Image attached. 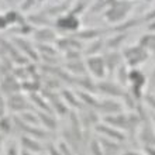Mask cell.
Returning a JSON list of instances; mask_svg holds the SVG:
<instances>
[{
	"instance_id": "1",
	"label": "cell",
	"mask_w": 155,
	"mask_h": 155,
	"mask_svg": "<svg viewBox=\"0 0 155 155\" xmlns=\"http://www.w3.org/2000/svg\"><path fill=\"white\" fill-rule=\"evenodd\" d=\"M96 92H100V93H104L107 96H111V97H120L124 100V104H127V107L130 110H135V106H137V100L133 97V94L128 93L124 86H121L120 83H116V82H110V81H102L96 85Z\"/></svg>"
},
{
	"instance_id": "2",
	"label": "cell",
	"mask_w": 155,
	"mask_h": 155,
	"mask_svg": "<svg viewBox=\"0 0 155 155\" xmlns=\"http://www.w3.org/2000/svg\"><path fill=\"white\" fill-rule=\"evenodd\" d=\"M134 3L131 0H114L109 7L104 8L103 17L107 23L110 24H117L127 17V14L133 10Z\"/></svg>"
},
{
	"instance_id": "3",
	"label": "cell",
	"mask_w": 155,
	"mask_h": 155,
	"mask_svg": "<svg viewBox=\"0 0 155 155\" xmlns=\"http://www.w3.org/2000/svg\"><path fill=\"white\" fill-rule=\"evenodd\" d=\"M121 55L126 61V65L130 68H137L145 61H148V58H150V52L140 44L126 47L123 49Z\"/></svg>"
},
{
	"instance_id": "4",
	"label": "cell",
	"mask_w": 155,
	"mask_h": 155,
	"mask_svg": "<svg viewBox=\"0 0 155 155\" xmlns=\"http://www.w3.org/2000/svg\"><path fill=\"white\" fill-rule=\"evenodd\" d=\"M128 83L131 86L133 97L137 102L144 99V89L147 86V78L138 68H133L131 71H128Z\"/></svg>"
},
{
	"instance_id": "5",
	"label": "cell",
	"mask_w": 155,
	"mask_h": 155,
	"mask_svg": "<svg viewBox=\"0 0 155 155\" xmlns=\"http://www.w3.org/2000/svg\"><path fill=\"white\" fill-rule=\"evenodd\" d=\"M86 68L89 71L92 76L97 78V79H104L107 74V69H106V64H104V58L100 57L99 54L96 55H89L86 58Z\"/></svg>"
},
{
	"instance_id": "6",
	"label": "cell",
	"mask_w": 155,
	"mask_h": 155,
	"mask_svg": "<svg viewBox=\"0 0 155 155\" xmlns=\"http://www.w3.org/2000/svg\"><path fill=\"white\" fill-rule=\"evenodd\" d=\"M42 96H44L47 100H48V103L51 104V107H52V111L54 113H57L58 116H66L68 114V104L65 103V100L62 99V96H59V94H57L54 90L48 89V90H44L42 92Z\"/></svg>"
},
{
	"instance_id": "7",
	"label": "cell",
	"mask_w": 155,
	"mask_h": 155,
	"mask_svg": "<svg viewBox=\"0 0 155 155\" xmlns=\"http://www.w3.org/2000/svg\"><path fill=\"white\" fill-rule=\"evenodd\" d=\"M94 130L97 131L100 135H103V137H107V138H111V140H116V141H118V143H123L124 140L127 138V135L124 131L118 130V128H116V127L110 126V124H107V123L102 121V123H96L94 124Z\"/></svg>"
},
{
	"instance_id": "8",
	"label": "cell",
	"mask_w": 155,
	"mask_h": 155,
	"mask_svg": "<svg viewBox=\"0 0 155 155\" xmlns=\"http://www.w3.org/2000/svg\"><path fill=\"white\" fill-rule=\"evenodd\" d=\"M55 25L58 28L64 30V31H69V33H76L79 27H81V20L76 14L68 13V14H62V16L57 17L55 20Z\"/></svg>"
},
{
	"instance_id": "9",
	"label": "cell",
	"mask_w": 155,
	"mask_h": 155,
	"mask_svg": "<svg viewBox=\"0 0 155 155\" xmlns=\"http://www.w3.org/2000/svg\"><path fill=\"white\" fill-rule=\"evenodd\" d=\"M7 107L14 113H21L25 110H33V104H30L27 102V99L23 96L21 93L16 92L12 93L7 99Z\"/></svg>"
},
{
	"instance_id": "10",
	"label": "cell",
	"mask_w": 155,
	"mask_h": 155,
	"mask_svg": "<svg viewBox=\"0 0 155 155\" xmlns=\"http://www.w3.org/2000/svg\"><path fill=\"white\" fill-rule=\"evenodd\" d=\"M44 152V147L31 135L25 134L21 137V151L20 154H41Z\"/></svg>"
},
{
	"instance_id": "11",
	"label": "cell",
	"mask_w": 155,
	"mask_h": 155,
	"mask_svg": "<svg viewBox=\"0 0 155 155\" xmlns=\"http://www.w3.org/2000/svg\"><path fill=\"white\" fill-rule=\"evenodd\" d=\"M14 121H16L17 126L20 127V130H23L25 134L31 135V137H34V138L42 140V138H47V137H48L47 131L42 130L40 126H31V124H27V123L23 121L18 116H17V117H14Z\"/></svg>"
},
{
	"instance_id": "12",
	"label": "cell",
	"mask_w": 155,
	"mask_h": 155,
	"mask_svg": "<svg viewBox=\"0 0 155 155\" xmlns=\"http://www.w3.org/2000/svg\"><path fill=\"white\" fill-rule=\"evenodd\" d=\"M120 111H123V104L114 100V97L100 100V104L97 107V113H102L103 116L114 114V113H120Z\"/></svg>"
},
{
	"instance_id": "13",
	"label": "cell",
	"mask_w": 155,
	"mask_h": 155,
	"mask_svg": "<svg viewBox=\"0 0 155 155\" xmlns=\"http://www.w3.org/2000/svg\"><path fill=\"white\" fill-rule=\"evenodd\" d=\"M13 42L18 47L20 52H24L25 54V57H27V58L33 59V61H37L38 58H40L38 51L35 48H33V45H31V42H30V41L24 40V38H20V37H14V38H13Z\"/></svg>"
},
{
	"instance_id": "14",
	"label": "cell",
	"mask_w": 155,
	"mask_h": 155,
	"mask_svg": "<svg viewBox=\"0 0 155 155\" xmlns=\"http://www.w3.org/2000/svg\"><path fill=\"white\" fill-rule=\"evenodd\" d=\"M100 141V145H102V151L103 154H107V155H116V154H120L123 150L121 144L116 141V140H111V138H107V137H100L99 138Z\"/></svg>"
},
{
	"instance_id": "15",
	"label": "cell",
	"mask_w": 155,
	"mask_h": 155,
	"mask_svg": "<svg viewBox=\"0 0 155 155\" xmlns=\"http://www.w3.org/2000/svg\"><path fill=\"white\" fill-rule=\"evenodd\" d=\"M34 38L40 42V44H51L57 41V34L55 31L48 27H42L34 31Z\"/></svg>"
},
{
	"instance_id": "16",
	"label": "cell",
	"mask_w": 155,
	"mask_h": 155,
	"mask_svg": "<svg viewBox=\"0 0 155 155\" xmlns=\"http://www.w3.org/2000/svg\"><path fill=\"white\" fill-rule=\"evenodd\" d=\"M104 64H106L107 72H116L120 64H123V55L118 51H111L107 55H104Z\"/></svg>"
},
{
	"instance_id": "17",
	"label": "cell",
	"mask_w": 155,
	"mask_h": 155,
	"mask_svg": "<svg viewBox=\"0 0 155 155\" xmlns=\"http://www.w3.org/2000/svg\"><path fill=\"white\" fill-rule=\"evenodd\" d=\"M40 118V123L41 126H44L47 130H57L58 127V123H57V118L54 117V113H48V111H42V110H38L35 111Z\"/></svg>"
},
{
	"instance_id": "18",
	"label": "cell",
	"mask_w": 155,
	"mask_h": 155,
	"mask_svg": "<svg viewBox=\"0 0 155 155\" xmlns=\"http://www.w3.org/2000/svg\"><path fill=\"white\" fill-rule=\"evenodd\" d=\"M106 33V30H100V28H86V30H78L76 33H74L75 38L78 40H96V38H100V35Z\"/></svg>"
},
{
	"instance_id": "19",
	"label": "cell",
	"mask_w": 155,
	"mask_h": 155,
	"mask_svg": "<svg viewBox=\"0 0 155 155\" xmlns=\"http://www.w3.org/2000/svg\"><path fill=\"white\" fill-rule=\"evenodd\" d=\"M61 96H62V99L65 100V103L68 106L74 107V109H82V107H83V103H82V100L79 99V96H78L76 93H74L72 90L62 89Z\"/></svg>"
},
{
	"instance_id": "20",
	"label": "cell",
	"mask_w": 155,
	"mask_h": 155,
	"mask_svg": "<svg viewBox=\"0 0 155 155\" xmlns=\"http://www.w3.org/2000/svg\"><path fill=\"white\" fill-rule=\"evenodd\" d=\"M57 45H58V48L62 49V51H68V49H81L82 48L79 40L75 38L74 35L57 40Z\"/></svg>"
},
{
	"instance_id": "21",
	"label": "cell",
	"mask_w": 155,
	"mask_h": 155,
	"mask_svg": "<svg viewBox=\"0 0 155 155\" xmlns=\"http://www.w3.org/2000/svg\"><path fill=\"white\" fill-rule=\"evenodd\" d=\"M66 69H68V72H71V74H74V75H78V76H83V75H86V72H87L86 64L81 61V58L66 62Z\"/></svg>"
},
{
	"instance_id": "22",
	"label": "cell",
	"mask_w": 155,
	"mask_h": 155,
	"mask_svg": "<svg viewBox=\"0 0 155 155\" xmlns=\"http://www.w3.org/2000/svg\"><path fill=\"white\" fill-rule=\"evenodd\" d=\"M78 96H79V99L82 100V103H83V104H86L87 107L94 109V110L97 111V107H99V104H100V100H99L96 96H93V93L86 92V90H82V92H79V93H78Z\"/></svg>"
},
{
	"instance_id": "23",
	"label": "cell",
	"mask_w": 155,
	"mask_h": 155,
	"mask_svg": "<svg viewBox=\"0 0 155 155\" xmlns=\"http://www.w3.org/2000/svg\"><path fill=\"white\" fill-rule=\"evenodd\" d=\"M30 97H31L33 104H35V106L38 107V110L48 111V113H54L51 104L48 103V100H47V99H44V96H42V94H38L37 92H33V93L30 94Z\"/></svg>"
},
{
	"instance_id": "24",
	"label": "cell",
	"mask_w": 155,
	"mask_h": 155,
	"mask_svg": "<svg viewBox=\"0 0 155 155\" xmlns=\"http://www.w3.org/2000/svg\"><path fill=\"white\" fill-rule=\"evenodd\" d=\"M20 89H21V85L13 76H6L4 82L2 83V90L6 92V93H8V94L20 92Z\"/></svg>"
},
{
	"instance_id": "25",
	"label": "cell",
	"mask_w": 155,
	"mask_h": 155,
	"mask_svg": "<svg viewBox=\"0 0 155 155\" xmlns=\"http://www.w3.org/2000/svg\"><path fill=\"white\" fill-rule=\"evenodd\" d=\"M140 45H143L144 48L147 49L150 55H155V33H150V34H144L143 37L140 38Z\"/></svg>"
},
{
	"instance_id": "26",
	"label": "cell",
	"mask_w": 155,
	"mask_h": 155,
	"mask_svg": "<svg viewBox=\"0 0 155 155\" xmlns=\"http://www.w3.org/2000/svg\"><path fill=\"white\" fill-rule=\"evenodd\" d=\"M126 40H127V33L126 31H123V33L117 34V35H114V37H111L110 40H107L106 47L107 48H110V49H113V51H117Z\"/></svg>"
},
{
	"instance_id": "27",
	"label": "cell",
	"mask_w": 155,
	"mask_h": 155,
	"mask_svg": "<svg viewBox=\"0 0 155 155\" xmlns=\"http://www.w3.org/2000/svg\"><path fill=\"white\" fill-rule=\"evenodd\" d=\"M75 81H76L78 85H81L86 92L96 93V85L92 82V79H90L89 76H86V75H83V76H78V78H75Z\"/></svg>"
},
{
	"instance_id": "28",
	"label": "cell",
	"mask_w": 155,
	"mask_h": 155,
	"mask_svg": "<svg viewBox=\"0 0 155 155\" xmlns=\"http://www.w3.org/2000/svg\"><path fill=\"white\" fill-rule=\"evenodd\" d=\"M18 117H20L24 123H27V124H31V126H41L40 118H38L37 113H33V110L21 111Z\"/></svg>"
},
{
	"instance_id": "29",
	"label": "cell",
	"mask_w": 155,
	"mask_h": 155,
	"mask_svg": "<svg viewBox=\"0 0 155 155\" xmlns=\"http://www.w3.org/2000/svg\"><path fill=\"white\" fill-rule=\"evenodd\" d=\"M117 72V82L121 86H127L128 85V69H127L126 64H120L118 68L116 69Z\"/></svg>"
},
{
	"instance_id": "30",
	"label": "cell",
	"mask_w": 155,
	"mask_h": 155,
	"mask_svg": "<svg viewBox=\"0 0 155 155\" xmlns=\"http://www.w3.org/2000/svg\"><path fill=\"white\" fill-rule=\"evenodd\" d=\"M4 16H6V18H7V21H8V25L17 24V23H18V24L25 23L23 16H21L18 12H16V10H8V12L4 13Z\"/></svg>"
},
{
	"instance_id": "31",
	"label": "cell",
	"mask_w": 155,
	"mask_h": 155,
	"mask_svg": "<svg viewBox=\"0 0 155 155\" xmlns=\"http://www.w3.org/2000/svg\"><path fill=\"white\" fill-rule=\"evenodd\" d=\"M37 51L38 52H44V57H55V54H57V49L52 48L48 44H38Z\"/></svg>"
},
{
	"instance_id": "32",
	"label": "cell",
	"mask_w": 155,
	"mask_h": 155,
	"mask_svg": "<svg viewBox=\"0 0 155 155\" xmlns=\"http://www.w3.org/2000/svg\"><path fill=\"white\" fill-rule=\"evenodd\" d=\"M12 131V121L7 116L0 117V133L2 134H8Z\"/></svg>"
},
{
	"instance_id": "33",
	"label": "cell",
	"mask_w": 155,
	"mask_h": 155,
	"mask_svg": "<svg viewBox=\"0 0 155 155\" xmlns=\"http://www.w3.org/2000/svg\"><path fill=\"white\" fill-rule=\"evenodd\" d=\"M47 13H37V14H34V16L28 17V20L33 21V24H48L49 21L48 18H47Z\"/></svg>"
},
{
	"instance_id": "34",
	"label": "cell",
	"mask_w": 155,
	"mask_h": 155,
	"mask_svg": "<svg viewBox=\"0 0 155 155\" xmlns=\"http://www.w3.org/2000/svg\"><path fill=\"white\" fill-rule=\"evenodd\" d=\"M103 45H104L103 40H100V38H96V41H94L93 44L90 45V48L86 51V55L89 57V55H96V54H99V51H100V48H102Z\"/></svg>"
},
{
	"instance_id": "35",
	"label": "cell",
	"mask_w": 155,
	"mask_h": 155,
	"mask_svg": "<svg viewBox=\"0 0 155 155\" xmlns=\"http://www.w3.org/2000/svg\"><path fill=\"white\" fill-rule=\"evenodd\" d=\"M89 151H90V154H93V155H102L103 154L102 145H100V141H99V138H93L92 141H90Z\"/></svg>"
},
{
	"instance_id": "36",
	"label": "cell",
	"mask_w": 155,
	"mask_h": 155,
	"mask_svg": "<svg viewBox=\"0 0 155 155\" xmlns=\"http://www.w3.org/2000/svg\"><path fill=\"white\" fill-rule=\"evenodd\" d=\"M12 31H13V33H20L21 35H27V34L33 33L34 28H33V25L27 24V23H23V24H20L17 28H13Z\"/></svg>"
},
{
	"instance_id": "37",
	"label": "cell",
	"mask_w": 155,
	"mask_h": 155,
	"mask_svg": "<svg viewBox=\"0 0 155 155\" xmlns=\"http://www.w3.org/2000/svg\"><path fill=\"white\" fill-rule=\"evenodd\" d=\"M138 23H140V20H130V21H127V23H124V24L118 25V27H114V28H113V31H118V33H123V31H126L127 28H131V27L137 25Z\"/></svg>"
},
{
	"instance_id": "38",
	"label": "cell",
	"mask_w": 155,
	"mask_h": 155,
	"mask_svg": "<svg viewBox=\"0 0 155 155\" xmlns=\"http://www.w3.org/2000/svg\"><path fill=\"white\" fill-rule=\"evenodd\" d=\"M72 148H71V145L66 141H61V143L58 144V151H59V154H64V155H71L72 154V151H71Z\"/></svg>"
},
{
	"instance_id": "39",
	"label": "cell",
	"mask_w": 155,
	"mask_h": 155,
	"mask_svg": "<svg viewBox=\"0 0 155 155\" xmlns=\"http://www.w3.org/2000/svg\"><path fill=\"white\" fill-rule=\"evenodd\" d=\"M113 2H114V0H99V3L94 4L92 10H93V12H99V10H103V8L109 7V6H110Z\"/></svg>"
},
{
	"instance_id": "40",
	"label": "cell",
	"mask_w": 155,
	"mask_h": 155,
	"mask_svg": "<svg viewBox=\"0 0 155 155\" xmlns=\"http://www.w3.org/2000/svg\"><path fill=\"white\" fill-rule=\"evenodd\" d=\"M144 100L147 103V106L151 107L152 110L155 111V96L154 94H144Z\"/></svg>"
},
{
	"instance_id": "41",
	"label": "cell",
	"mask_w": 155,
	"mask_h": 155,
	"mask_svg": "<svg viewBox=\"0 0 155 155\" xmlns=\"http://www.w3.org/2000/svg\"><path fill=\"white\" fill-rule=\"evenodd\" d=\"M83 8H85V3H83V2H79V3L78 4H75V7L72 8V10H71L69 13H72V14H81L82 12H83Z\"/></svg>"
},
{
	"instance_id": "42",
	"label": "cell",
	"mask_w": 155,
	"mask_h": 155,
	"mask_svg": "<svg viewBox=\"0 0 155 155\" xmlns=\"http://www.w3.org/2000/svg\"><path fill=\"white\" fill-rule=\"evenodd\" d=\"M144 154L148 155H155V145H143Z\"/></svg>"
},
{
	"instance_id": "43",
	"label": "cell",
	"mask_w": 155,
	"mask_h": 155,
	"mask_svg": "<svg viewBox=\"0 0 155 155\" xmlns=\"http://www.w3.org/2000/svg\"><path fill=\"white\" fill-rule=\"evenodd\" d=\"M8 25V21L4 14H0V30H6Z\"/></svg>"
},
{
	"instance_id": "44",
	"label": "cell",
	"mask_w": 155,
	"mask_h": 155,
	"mask_svg": "<svg viewBox=\"0 0 155 155\" xmlns=\"http://www.w3.org/2000/svg\"><path fill=\"white\" fill-rule=\"evenodd\" d=\"M6 154L8 155H16V154H20V151H17V147L14 145V144H12V145H8L7 150H6Z\"/></svg>"
},
{
	"instance_id": "45",
	"label": "cell",
	"mask_w": 155,
	"mask_h": 155,
	"mask_svg": "<svg viewBox=\"0 0 155 155\" xmlns=\"http://www.w3.org/2000/svg\"><path fill=\"white\" fill-rule=\"evenodd\" d=\"M49 150V154H52V155H58L59 154V151H58V147H55L54 144H48V147H47Z\"/></svg>"
},
{
	"instance_id": "46",
	"label": "cell",
	"mask_w": 155,
	"mask_h": 155,
	"mask_svg": "<svg viewBox=\"0 0 155 155\" xmlns=\"http://www.w3.org/2000/svg\"><path fill=\"white\" fill-rule=\"evenodd\" d=\"M148 23V31L150 33H155V18H152V20H150V21H147Z\"/></svg>"
},
{
	"instance_id": "47",
	"label": "cell",
	"mask_w": 155,
	"mask_h": 155,
	"mask_svg": "<svg viewBox=\"0 0 155 155\" xmlns=\"http://www.w3.org/2000/svg\"><path fill=\"white\" fill-rule=\"evenodd\" d=\"M3 143H4V134L0 133V154H2V150H3Z\"/></svg>"
},
{
	"instance_id": "48",
	"label": "cell",
	"mask_w": 155,
	"mask_h": 155,
	"mask_svg": "<svg viewBox=\"0 0 155 155\" xmlns=\"http://www.w3.org/2000/svg\"><path fill=\"white\" fill-rule=\"evenodd\" d=\"M150 117H151V121H152V124H154V127H155V111L154 113H150Z\"/></svg>"
},
{
	"instance_id": "49",
	"label": "cell",
	"mask_w": 155,
	"mask_h": 155,
	"mask_svg": "<svg viewBox=\"0 0 155 155\" xmlns=\"http://www.w3.org/2000/svg\"><path fill=\"white\" fill-rule=\"evenodd\" d=\"M0 110H4V102L2 99V96H0Z\"/></svg>"
},
{
	"instance_id": "50",
	"label": "cell",
	"mask_w": 155,
	"mask_h": 155,
	"mask_svg": "<svg viewBox=\"0 0 155 155\" xmlns=\"http://www.w3.org/2000/svg\"><path fill=\"white\" fill-rule=\"evenodd\" d=\"M152 81H155V68H154V71H152Z\"/></svg>"
},
{
	"instance_id": "51",
	"label": "cell",
	"mask_w": 155,
	"mask_h": 155,
	"mask_svg": "<svg viewBox=\"0 0 155 155\" xmlns=\"http://www.w3.org/2000/svg\"><path fill=\"white\" fill-rule=\"evenodd\" d=\"M37 2H38V3H42V2H44V0H37Z\"/></svg>"
},
{
	"instance_id": "52",
	"label": "cell",
	"mask_w": 155,
	"mask_h": 155,
	"mask_svg": "<svg viewBox=\"0 0 155 155\" xmlns=\"http://www.w3.org/2000/svg\"><path fill=\"white\" fill-rule=\"evenodd\" d=\"M66 2H72V0H66Z\"/></svg>"
},
{
	"instance_id": "53",
	"label": "cell",
	"mask_w": 155,
	"mask_h": 155,
	"mask_svg": "<svg viewBox=\"0 0 155 155\" xmlns=\"http://www.w3.org/2000/svg\"><path fill=\"white\" fill-rule=\"evenodd\" d=\"M54 2H59V0H54Z\"/></svg>"
},
{
	"instance_id": "54",
	"label": "cell",
	"mask_w": 155,
	"mask_h": 155,
	"mask_svg": "<svg viewBox=\"0 0 155 155\" xmlns=\"http://www.w3.org/2000/svg\"><path fill=\"white\" fill-rule=\"evenodd\" d=\"M8 2H12V0H8Z\"/></svg>"
},
{
	"instance_id": "55",
	"label": "cell",
	"mask_w": 155,
	"mask_h": 155,
	"mask_svg": "<svg viewBox=\"0 0 155 155\" xmlns=\"http://www.w3.org/2000/svg\"><path fill=\"white\" fill-rule=\"evenodd\" d=\"M148 2H150V0H148Z\"/></svg>"
}]
</instances>
